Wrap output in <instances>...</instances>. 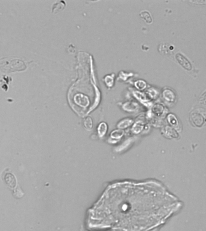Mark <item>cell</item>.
I'll list each match as a JSON object with an SVG mask.
<instances>
[{
    "label": "cell",
    "instance_id": "cell-1",
    "mask_svg": "<svg viewBox=\"0 0 206 231\" xmlns=\"http://www.w3.org/2000/svg\"><path fill=\"white\" fill-rule=\"evenodd\" d=\"M27 66L24 61L18 59L4 58L0 60V72L10 73L17 71H23Z\"/></svg>",
    "mask_w": 206,
    "mask_h": 231
},
{
    "label": "cell",
    "instance_id": "cell-2",
    "mask_svg": "<svg viewBox=\"0 0 206 231\" xmlns=\"http://www.w3.org/2000/svg\"><path fill=\"white\" fill-rule=\"evenodd\" d=\"M190 123L195 127H201L206 123V110L198 108L193 110L189 114Z\"/></svg>",
    "mask_w": 206,
    "mask_h": 231
},
{
    "label": "cell",
    "instance_id": "cell-3",
    "mask_svg": "<svg viewBox=\"0 0 206 231\" xmlns=\"http://www.w3.org/2000/svg\"><path fill=\"white\" fill-rule=\"evenodd\" d=\"M175 59L178 63L185 69L188 71H190L192 69V66L190 62L181 54H177L175 56Z\"/></svg>",
    "mask_w": 206,
    "mask_h": 231
},
{
    "label": "cell",
    "instance_id": "cell-4",
    "mask_svg": "<svg viewBox=\"0 0 206 231\" xmlns=\"http://www.w3.org/2000/svg\"><path fill=\"white\" fill-rule=\"evenodd\" d=\"M107 129H108V126L106 123L105 122H101L100 123L97 129L98 134L99 136L101 137L104 136V135L106 134L107 131Z\"/></svg>",
    "mask_w": 206,
    "mask_h": 231
},
{
    "label": "cell",
    "instance_id": "cell-5",
    "mask_svg": "<svg viewBox=\"0 0 206 231\" xmlns=\"http://www.w3.org/2000/svg\"><path fill=\"white\" fill-rule=\"evenodd\" d=\"M140 16L142 19H143V20L144 21H145L146 23H148V24L152 23L153 18H152V16H151L149 12L146 11V10L142 11L140 13Z\"/></svg>",
    "mask_w": 206,
    "mask_h": 231
},
{
    "label": "cell",
    "instance_id": "cell-6",
    "mask_svg": "<svg viewBox=\"0 0 206 231\" xmlns=\"http://www.w3.org/2000/svg\"><path fill=\"white\" fill-rule=\"evenodd\" d=\"M65 7V2L64 1H60V2H57V4H54V7H53V12H59L60 10H63Z\"/></svg>",
    "mask_w": 206,
    "mask_h": 231
},
{
    "label": "cell",
    "instance_id": "cell-7",
    "mask_svg": "<svg viewBox=\"0 0 206 231\" xmlns=\"http://www.w3.org/2000/svg\"><path fill=\"white\" fill-rule=\"evenodd\" d=\"M84 126L87 130H91L93 127V121L91 117H87L84 121Z\"/></svg>",
    "mask_w": 206,
    "mask_h": 231
},
{
    "label": "cell",
    "instance_id": "cell-8",
    "mask_svg": "<svg viewBox=\"0 0 206 231\" xmlns=\"http://www.w3.org/2000/svg\"><path fill=\"white\" fill-rule=\"evenodd\" d=\"M124 134V131L122 130H116L113 132H112L111 134V136L113 139H119L121 138Z\"/></svg>",
    "mask_w": 206,
    "mask_h": 231
},
{
    "label": "cell",
    "instance_id": "cell-9",
    "mask_svg": "<svg viewBox=\"0 0 206 231\" xmlns=\"http://www.w3.org/2000/svg\"><path fill=\"white\" fill-rule=\"evenodd\" d=\"M200 102L203 104H206V91L201 95L200 98Z\"/></svg>",
    "mask_w": 206,
    "mask_h": 231
},
{
    "label": "cell",
    "instance_id": "cell-10",
    "mask_svg": "<svg viewBox=\"0 0 206 231\" xmlns=\"http://www.w3.org/2000/svg\"><path fill=\"white\" fill-rule=\"evenodd\" d=\"M121 123H122V126H121V128H126V127H127L128 126H129L131 123V120H130V121L129 120H126V121H124L122 122Z\"/></svg>",
    "mask_w": 206,
    "mask_h": 231
}]
</instances>
